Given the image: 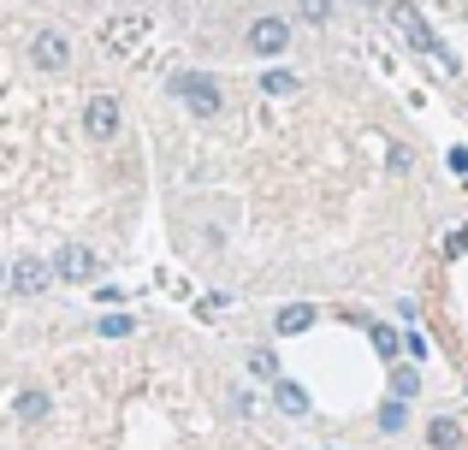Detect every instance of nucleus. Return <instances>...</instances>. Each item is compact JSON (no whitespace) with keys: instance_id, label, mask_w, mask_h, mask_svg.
<instances>
[{"instance_id":"1","label":"nucleus","mask_w":468,"mask_h":450,"mask_svg":"<svg viewBox=\"0 0 468 450\" xmlns=\"http://www.w3.org/2000/svg\"><path fill=\"white\" fill-rule=\"evenodd\" d=\"M386 12H391V24H398V36H403V42L415 47V54L439 59V71H457V54H451V47H445V42L433 36V24L421 18V6H410V0H391Z\"/></svg>"},{"instance_id":"2","label":"nucleus","mask_w":468,"mask_h":450,"mask_svg":"<svg viewBox=\"0 0 468 450\" xmlns=\"http://www.w3.org/2000/svg\"><path fill=\"white\" fill-rule=\"evenodd\" d=\"M166 89L178 95V107H190L196 119H214L219 107H226V95H219V78H214V71H172Z\"/></svg>"},{"instance_id":"3","label":"nucleus","mask_w":468,"mask_h":450,"mask_svg":"<svg viewBox=\"0 0 468 450\" xmlns=\"http://www.w3.org/2000/svg\"><path fill=\"white\" fill-rule=\"evenodd\" d=\"M48 267H54V278H66V285H95V278H101V255H95L90 243H59Z\"/></svg>"},{"instance_id":"4","label":"nucleus","mask_w":468,"mask_h":450,"mask_svg":"<svg viewBox=\"0 0 468 450\" xmlns=\"http://www.w3.org/2000/svg\"><path fill=\"white\" fill-rule=\"evenodd\" d=\"M119 131H125V107H119L113 95H90V101H83V137L113 142Z\"/></svg>"},{"instance_id":"5","label":"nucleus","mask_w":468,"mask_h":450,"mask_svg":"<svg viewBox=\"0 0 468 450\" xmlns=\"http://www.w3.org/2000/svg\"><path fill=\"white\" fill-rule=\"evenodd\" d=\"M243 47H250L255 59H279V54H285V47H291V24L267 12V18H255L250 30H243Z\"/></svg>"},{"instance_id":"6","label":"nucleus","mask_w":468,"mask_h":450,"mask_svg":"<svg viewBox=\"0 0 468 450\" xmlns=\"http://www.w3.org/2000/svg\"><path fill=\"white\" fill-rule=\"evenodd\" d=\"M48 285H54V267H48L42 255H18V261L6 267V290L12 297H42Z\"/></svg>"},{"instance_id":"7","label":"nucleus","mask_w":468,"mask_h":450,"mask_svg":"<svg viewBox=\"0 0 468 450\" xmlns=\"http://www.w3.org/2000/svg\"><path fill=\"white\" fill-rule=\"evenodd\" d=\"M30 66L36 71H66L71 66V36L54 30V24H48V30H36L30 36Z\"/></svg>"},{"instance_id":"8","label":"nucleus","mask_w":468,"mask_h":450,"mask_svg":"<svg viewBox=\"0 0 468 450\" xmlns=\"http://www.w3.org/2000/svg\"><path fill=\"white\" fill-rule=\"evenodd\" d=\"M48 415H54V397H48L42 385H18V392H12V421H18V427H42Z\"/></svg>"},{"instance_id":"9","label":"nucleus","mask_w":468,"mask_h":450,"mask_svg":"<svg viewBox=\"0 0 468 450\" xmlns=\"http://www.w3.org/2000/svg\"><path fill=\"white\" fill-rule=\"evenodd\" d=\"M143 36H149V18H113L101 30V42H107V54H131Z\"/></svg>"},{"instance_id":"10","label":"nucleus","mask_w":468,"mask_h":450,"mask_svg":"<svg viewBox=\"0 0 468 450\" xmlns=\"http://www.w3.org/2000/svg\"><path fill=\"white\" fill-rule=\"evenodd\" d=\"M314 320H320V309H314V302H285V309L273 314V332H279V338H303Z\"/></svg>"},{"instance_id":"11","label":"nucleus","mask_w":468,"mask_h":450,"mask_svg":"<svg viewBox=\"0 0 468 450\" xmlns=\"http://www.w3.org/2000/svg\"><path fill=\"white\" fill-rule=\"evenodd\" d=\"M273 403H279V415H291V421H309V392H303V385L297 380H285V373H279V380H273Z\"/></svg>"},{"instance_id":"12","label":"nucleus","mask_w":468,"mask_h":450,"mask_svg":"<svg viewBox=\"0 0 468 450\" xmlns=\"http://www.w3.org/2000/svg\"><path fill=\"white\" fill-rule=\"evenodd\" d=\"M427 450H463V421L457 415H433L427 421Z\"/></svg>"},{"instance_id":"13","label":"nucleus","mask_w":468,"mask_h":450,"mask_svg":"<svg viewBox=\"0 0 468 450\" xmlns=\"http://www.w3.org/2000/svg\"><path fill=\"white\" fill-rule=\"evenodd\" d=\"M391 397H398V403H415V397H421V373H415V361H391Z\"/></svg>"},{"instance_id":"14","label":"nucleus","mask_w":468,"mask_h":450,"mask_svg":"<svg viewBox=\"0 0 468 450\" xmlns=\"http://www.w3.org/2000/svg\"><path fill=\"white\" fill-rule=\"evenodd\" d=\"M367 344H374L386 361L403 356V332H398V326H386V320H367Z\"/></svg>"},{"instance_id":"15","label":"nucleus","mask_w":468,"mask_h":450,"mask_svg":"<svg viewBox=\"0 0 468 450\" xmlns=\"http://www.w3.org/2000/svg\"><path fill=\"white\" fill-rule=\"evenodd\" d=\"M379 433H403L410 427V403H398V397H386V403H379V421H374Z\"/></svg>"},{"instance_id":"16","label":"nucleus","mask_w":468,"mask_h":450,"mask_svg":"<svg viewBox=\"0 0 468 450\" xmlns=\"http://www.w3.org/2000/svg\"><path fill=\"white\" fill-rule=\"evenodd\" d=\"M95 332H101V338H131V332H137V320H131V314H101V320H95Z\"/></svg>"},{"instance_id":"17","label":"nucleus","mask_w":468,"mask_h":450,"mask_svg":"<svg viewBox=\"0 0 468 450\" xmlns=\"http://www.w3.org/2000/svg\"><path fill=\"white\" fill-rule=\"evenodd\" d=\"M250 373L273 385V380H279V356H273V350H250Z\"/></svg>"},{"instance_id":"18","label":"nucleus","mask_w":468,"mask_h":450,"mask_svg":"<svg viewBox=\"0 0 468 450\" xmlns=\"http://www.w3.org/2000/svg\"><path fill=\"white\" fill-rule=\"evenodd\" d=\"M303 24H332V0H297Z\"/></svg>"},{"instance_id":"19","label":"nucleus","mask_w":468,"mask_h":450,"mask_svg":"<svg viewBox=\"0 0 468 450\" xmlns=\"http://www.w3.org/2000/svg\"><path fill=\"white\" fill-rule=\"evenodd\" d=\"M261 89H267V95H291V89H297V71H267Z\"/></svg>"},{"instance_id":"20","label":"nucleus","mask_w":468,"mask_h":450,"mask_svg":"<svg viewBox=\"0 0 468 450\" xmlns=\"http://www.w3.org/2000/svg\"><path fill=\"white\" fill-rule=\"evenodd\" d=\"M403 350H410V361H427V338L415 332V326H410V332H403Z\"/></svg>"},{"instance_id":"21","label":"nucleus","mask_w":468,"mask_h":450,"mask_svg":"<svg viewBox=\"0 0 468 450\" xmlns=\"http://www.w3.org/2000/svg\"><path fill=\"white\" fill-rule=\"evenodd\" d=\"M445 255H451V261H457V255H468V225H457V231L445 237Z\"/></svg>"},{"instance_id":"22","label":"nucleus","mask_w":468,"mask_h":450,"mask_svg":"<svg viewBox=\"0 0 468 450\" xmlns=\"http://www.w3.org/2000/svg\"><path fill=\"white\" fill-rule=\"evenodd\" d=\"M445 166H451L457 178H468V149H451V154H445Z\"/></svg>"},{"instance_id":"23","label":"nucleus","mask_w":468,"mask_h":450,"mask_svg":"<svg viewBox=\"0 0 468 450\" xmlns=\"http://www.w3.org/2000/svg\"><path fill=\"white\" fill-rule=\"evenodd\" d=\"M0 290H6V261H0Z\"/></svg>"},{"instance_id":"24","label":"nucleus","mask_w":468,"mask_h":450,"mask_svg":"<svg viewBox=\"0 0 468 450\" xmlns=\"http://www.w3.org/2000/svg\"><path fill=\"white\" fill-rule=\"evenodd\" d=\"M362 6H379V0H362Z\"/></svg>"}]
</instances>
